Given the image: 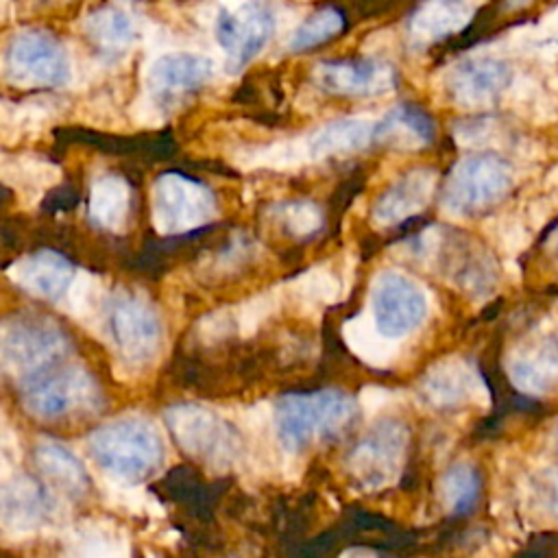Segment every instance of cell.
Returning a JSON list of instances; mask_svg holds the SVG:
<instances>
[{
    "label": "cell",
    "instance_id": "obj_2",
    "mask_svg": "<svg viewBox=\"0 0 558 558\" xmlns=\"http://www.w3.org/2000/svg\"><path fill=\"white\" fill-rule=\"evenodd\" d=\"M92 460L124 482H144L163 462V442L148 418H118L100 425L87 438Z\"/></svg>",
    "mask_w": 558,
    "mask_h": 558
},
{
    "label": "cell",
    "instance_id": "obj_17",
    "mask_svg": "<svg viewBox=\"0 0 558 558\" xmlns=\"http://www.w3.org/2000/svg\"><path fill=\"white\" fill-rule=\"evenodd\" d=\"M211 74V59L194 52H170L153 61L146 83L155 96L172 98L201 89Z\"/></svg>",
    "mask_w": 558,
    "mask_h": 558
},
{
    "label": "cell",
    "instance_id": "obj_31",
    "mask_svg": "<svg viewBox=\"0 0 558 558\" xmlns=\"http://www.w3.org/2000/svg\"><path fill=\"white\" fill-rule=\"evenodd\" d=\"M536 35H538V46L558 48V7H554L547 15H543Z\"/></svg>",
    "mask_w": 558,
    "mask_h": 558
},
{
    "label": "cell",
    "instance_id": "obj_23",
    "mask_svg": "<svg viewBox=\"0 0 558 558\" xmlns=\"http://www.w3.org/2000/svg\"><path fill=\"white\" fill-rule=\"evenodd\" d=\"M131 185L120 174H102L98 177L87 196V216L92 225L107 229V231H120L124 229L129 214H131Z\"/></svg>",
    "mask_w": 558,
    "mask_h": 558
},
{
    "label": "cell",
    "instance_id": "obj_29",
    "mask_svg": "<svg viewBox=\"0 0 558 558\" xmlns=\"http://www.w3.org/2000/svg\"><path fill=\"white\" fill-rule=\"evenodd\" d=\"M347 342L351 344V349L368 364H384L388 362L390 353L386 349V336H381L377 331V327L373 325H366L362 318H355L347 325Z\"/></svg>",
    "mask_w": 558,
    "mask_h": 558
},
{
    "label": "cell",
    "instance_id": "obj_20",
    "mask_svg": "<svg viewBox=\"0 0 558 558\" xmlns=\"http://www.w3.org/2000/svg\"><path fill=\"white\" fill-rule=\"evenodd\" d=\"M473 17L469 0H425L410 17L408 33L412 44L429 46L464 28Z\"/></svg>",
    "mask_w": 558,
    "mask_h": 558
},
{
    "label": "cell",
    "instance_id": "obj_12",
    "mask_svg": "<svg viewBox=\"0 0 558 558\" xmlns=\"http://www.w3.org/2000/svg\"><path fill=\"white\" fill-rule=\"evenodd\" d=\"M275 31V15L262 2H244L238 9L222 7L214 22V33L227 54L231 72L251 63L268 44Z\"/></svg>",
    "mask_w": 558,
    "mask_h": 558
},
{
    "label": "cell",
    "instance_id": "obj_25",
    "mask_svg": "<svg viewBox=\"0 0 558 558\" xmlns=\"http://www.w3.org/2000/svg\"><path fill=\"white\" fill-rule=\"evenodd\" d=\"M85 33L92 44L107 54L126 52L137 39L133 17L118 7H100L92 11L85 20Z\"/></svg>",
    "mask_w": 558,
    "mask_h": 558
},
{
    "label": "cell",
    "instance_id": "obj_6",
    "mask_svg": "<svg viewBox=\"0 0 558 558\" xmlns=\"http://www.w3.org/2000/svg\"><path fill=\"white\" fill-rule=\"evenodd\" d=\"M512 187V168L497 155L460 159L447 174L442 207L456 216L477 214L499 203Z\"/></svg>",
    "mask_w": 558,
    "mask_h": 558
},
{
    "label": "cell",
    "instance_id": "obj_8",
    "mask_svg": "<svg viewBox=\"0 0 558 558\" xmlns=\"http://www.w3.org/2000/svg\"><path fill=\"white\" fill-rule=\"evenodd\" d=\"M371 320L388 340L403 338L427 318V296L408 275L384 268L371 281Z\"/></svg>",
    "mask_w": 558,
    "mask_h": 558
},
{
    "label": "cell",
    "instance_id": "obj_9",
    "mask_svg": "<svg viewBox=\"0 0 558 558\" xmlns=\"http://www.w3.org/2000/svg\"><path fill=\"white\" fill-rule=\"evenodd\" d=\"M216 198L207 185L181 172H163L153 183V225L159 233H187L207 225Z\"/></svg>",
    "mask_w": 558,
    "mask_h": 558
},
{
    "label": "cell",
    "instance_id": "obj_10",
    "mask_svg": "<svg viewBox=\"0 0 558 558\" xmlns=\"http://www.w3.org/2000/svg\"><path fill=\"white\" fill-rule=\"evenodd\" d=\"M7 78L20 87H59L70 78V59L63 46L37 28L20 31L4 52Z\"/></svg>",
    "mask_w": 558,
    "mask_h": 558
},
{
    "label": "cell",
    "instance_id": "obj_13",
    "mask_svg": "<svg viewBox=\"0 0 558 558\" xmlns=\"http://www.w3.org/2000/svg\"><path fill=\"white\" fill-rule=\"evenodd\" d=\"M314 83L336 96H377L395 87V70L375 59L323 61L314 68Z\"/></svg>",
    "mask_w": 558,
    "mask_h": 558
},
{
    "label": "cell",
    "instance_id": "obj_22",
    "mask_svg": "<svg viewBox=\"0 0 558 558\" xmlns=\"http://www.w3.org/2000/svg\"><path fill=\"white\" fill-rule=\"evenodd\" d=\"M375 140V122L364 118H342L327 122L307 140L312 159L353 155Z\"/></svg>",
    "mask_w": 558,
    "mask_h": 558
},
{
    "label": "cell",
    "instance_id": "obj_7",
    "mask_svg": "<svg viewBox=\"0 0 558 558\" xmlns=\"http://www.w3.org/2000/svg\"><path fill=\"white\" fill-rule=\"evenodd\" d=\"M68 347V336L52 318L17 314L2 325V364L22 379L63 360Z\"/></svg>",
    "mask_w": 558,
    "mask_h": 558
},
{
    "label": "cell",
    "instance_id": "obj_26",
    "mask_svg": "<svg viewBox=\"0 0 558 558\" xmlns=\"http://www.w3.org/2000/svg\"><path fill=\"white\" fill-rule=\"evenodd\" d=\"M480 475L471 464H453L445 475L440 477V497L449 512L453 514H466L475 508L480 499Z\"/></svg>",
    "mask_w": 558,
    "mask_h": 558
},
{
    "label": "cell",
    "instance_id": "obj_4",
    "mask_svg": "<svg viewBox=\"0 0 558 558\" xmlns=\"http://www.w3.org/2000/svg\"><path fill=\"white\" fill-rule=\"evenodd\" d=\"M166 425L177 445L192 458L214 466L229 469L242 456L238 429L198 403H174L163 412Z\"/></svg>",
    "mask_w": 558,
    "mask_h": 558
},
{
    "label": "cell",
    "instance_id": "obj_14",
    "mask_svg": "<svg viewBox=\"0 0 558 558\" xmlns=\"http://www.w3.org/2000/svg\"><path fill=\"white\" fill-rule=\"evenodd\" d=\"M7 275L17 288L26 290L33 296L50 301L65 296L76 279L72 262L50 248L35 251L26 257L15 259L7 268Z\"/></svg>",
    "mask_w": 558,
    "mask_h": 558
},
{
    "label": "cell",
    "instance_id": "obj_3",
    "mask_svg": "<svg viewBox=\"0 0 558 558\" xmlns=\"http://www.w3.org/2000/svg\"><path fill=\"white\" fill-rule=\"evenodd\" d=\"M20 397L26 412L41 421L89 412L100 403V390L89 371L61 360L24 377Z\"/></svg>",
    "mask_w": 558,
    "mask_h": 558
},
{
    "label": "cell",
    "instance_id": "obj_30",
    "mask_svg": "<svg viewBox=\"0 0 558 558\" xmlns=\"http://www.w3.org/2000/svg\"><path fill=\"white\" fill-rule=\"evenodd\" d=\"M301 294L314 303H331L336 301L338 292H340V283L336 279V275L327 268H312L307 270L301 281Z\"/></svg>",
    "mask_w": 558,
    "mask_h": 558
},
{
    "label": "cell",
    "instance_id": "obj_33",
    "mask_svg": "<svg viewBox=\"0 0 558 558\" xmlns=\"http://www.w3.org/2000/svg\"><path fill=\"white\" fill-rule=\"evenodd\" d=\"M554 508H556V514H558V482L554 484Z\"/></svg>",
    "mask_w": 558,
    "mask_h": 558
},
{
    "label": "cell",
    "instance_id": "obj_24",
    "mask_svg": "<svg viewBox=\"0 0 558 558\" xmlns=\"http://www.w3.org/2000/svg\"><path fill=\"white\" fill-rule=\"evenodd\" d=\"M475 379L471 368L456 360H442L434 364L421 379V397L434 408H456L464 403L473 392Z\"/></svg>",
    "mask_w": 558,
    "mask_h": 558
},
{
    "label": "cell",
    "instance_id": "obj_11",
    "mask_svg": "<svg viewBox=\"0 0 558 558\" xmlns=\"http://www.w3.org/2000/svg\"><path fill=\"white\" fill-rule=\"evenodd\" d=\"M405 449V427L397 421H381L349 451L347 469L362 488H384L401 473Z\"/></svg>",
    "mask_w": 558,
    "mask_h": 558
},
{
    "label": "cell",
    "instance_id": "obj_19",
    "mask_svg": "<svg viewBox=\"0 0 558 558\" xmlns=\"http://www.w3.org/2000/svg\"><path fill=\"white\" fill-rule=\"evenodd\" d=\"M33 462L39 475L54 490L78 499L89 493V475L83 462L61 442L44 440L33 451Z\"/></svg>",
    "mask_w": 558,
    "mask_h": 558
},
{
    "label": "cell",
    "instance_id": "obj_1",
    "mask_svg": "<svg viewBox=\"0 0 558 558\" xmlns=\"http://www.w3.org/2000/svg\"><path fill=\"white\" fill-rule=\"evenodd\" d=\"M355 416L357 401L333 388L283 395L275 408L277 436L292 453L342 434Z\"/></svg>",
    "mask_w": 558,
    "mask_h": 558
},
{
    "label": "cell",
    "instance_id": "obj_21",
    "mask_svg": "<svg viewBox=\"0 0 558 558\" xmlns=\"http://www.w3.org/2000/svg\"><path fill=\"white\" fill-rule=\"evenodd\" d=\"M434 140L432 118L416 105L403 102L392 107L379 122H375V142L399 150H416Z\"/></svg>",
    "mask_w": 558,
    "mask_h": 558
},
{
    "label": "cell",
    "instance_id": "obj_16",
    "mask_svg": "<svg viewBox=\"0 0 558 558\" xmlns=\"http://www.w3.org/2000/svg\"><path fill=\"white\" fill-rule=\"evenodd\" d=\"M510 83V68L499 59H469L458 63L449 78L447 92L460 107H480L490 102Z\"/></svg>",
    "mask_w": 558,
    "mask_h": 558
},
{
    "label": "cell",
    "instance_id": "obj_15",
    "mask_svg": "<svg viewBox=\"0 0 558 558\" xmlns=\"http://www.w3.org/2000/svg\"><path fill=\"white\" fill-rule=\"evenodd\" d=\"M438 174L432 168H416L399 177L373 205L371 218L377 227L399 225L427 207L436 192Z\"/></svg>",
    "mask_w": 558,
    "mask_h": 558
},
{
    "label": "cell",
    "instance_id": "obj_18",
    "mask_svg": "<svg viewBox=\"0 0 558 558\" xmlns=\"http://www.w3.org/2000/svg\"><path fill=\"white\" fill-rule=\"evenodd\" d=\"M52 514V499L44 486L28 475H13L2 486V525L24 534L44 525Z\"/></svg>",
    "mask_w": 558,
    "mask_h": 558
},
{
    "label": "cell",
    "instance_id": "obj_5",
    "mask_svg": "<svg viewBox=\"0 0 558 558\" xmlns=\"http://www.w3.org/2000/svg\"><path fill=\"white\" fill-rule=\"evenodd\" d=\"M105 331L118 355L133 366L148 364L163 342V327L155 305L135 292L111 296L105 307Z\"/></svg>",
    "mask_w": 558,
    "mask_h": 558
},
{
    "label": "cell",
    "instance_id": "obj_28",
    "mask_svg": "<svg viewBox=\"0 0 558 558\" xmlns=\"http://www.w3.org/2000/svg\"><path fill=\"white\" fill-rule=\"evenodd\" d=\"M277 222L281 231L292 238H310L323 227L325 218L318 205L310 201H290L277 207Z\"/></svg>",
    "mask_w": 558,
    "mask_h": 558
},
{
    "label": "cell",
    "instance_id": "obj_27",
    "mask_svg": "<svg viewBox=\"0 0 558 558\" xmlns=\"http://www.w3.org/2000/svg\"><path fill=\"white\" fill-rule=\"evenodd\" d=\"M344 28V17L336 7H323L303 20L292 33L288 48L292 52H303L333 39Z\"/></svg>",
    "mask_w": 558,
    "mask_h": 558
},
{
    "label": "cell",
    "instance_id": "obj_32",
    "mask_svg": "<svg viewBox=\"0 0 558 558\" xmlns=\"http://www.w3.org/2000/svg\"><path fill=\"white\" fill-rule=\"evenodd\" d=\"M532 0H506L504 2V7L506 9H510V11H514V9H521V7H527Z\"/></svg>",
    "mask_w": 558,
    "mask_h": 558
}]
</instances>
